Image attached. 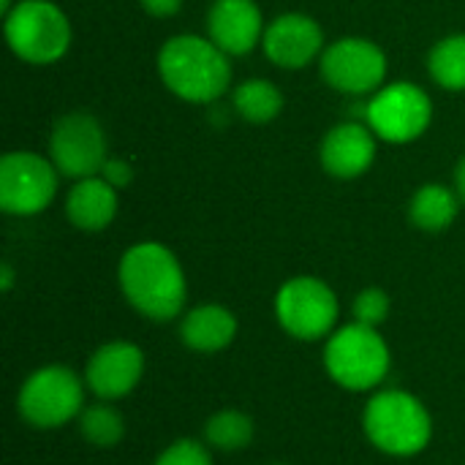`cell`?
I'll use <instances>...</instances> for the list:
<instances>
[{
    "label": "cell",
    "instance_id": "cell-23",
    "mask_svg": "<svg viewBox=\"0 0 465 465\" xmlns=\"http://www.w3.org/2000/svg\"><path fill=\"white\" fill-rule=\"evenodd\" d=\"M390 305L392 302H390L384 289H376V286L362 289L357 294V300H354V322L379 330L387 322V316H390Z\"/></svg>",
    "mask_w": 465,
    "mask_h": 465
},
{
    "label": "cell",
    "instance_id": "cell-21",
    "mask_svg": "<svg viewBox=\"0 0 465 465\" xmlns=\"http://www.w3.org/2000/svg\"><path fill=\"white\" fill-rule=\"evenodd\" d=\"M253 420L242 411H234V409H226V411H218L207 420L204 425V439L213 450L218 452H240L245 450L251 441H253Z\"/></svg>",
    "mask_w": 465,
    "mask_h": 465
},
{
    "label": "cell",
    "instance_id": "cell-2",
    "mask_svg": "<svg viewBox=\"0 0 465 465\" xmlns=\"http://www.w3.org/2000/svg\"><path fill=\"white\" fill-rule=\"evenodd\" d=\"M163 84L188 104H213L232 84V63L223 49L202 35H172L158 52Z\"/></svg>",
    "mask_w": 465,
    "mask_h": 465
},
{
    "label": "cell",
    "instance_id": "cell-22",
    "mask_svg": "<svg viewBox=\"0 0 465 465\" xmlns=\"http://www.w3.org/2000/svg\"><path fill=\"white\" fill-rule=\"evenodd\" d=\"M79 433L87 444H93L98 450H109L123 441L125 420L114 406H109V401L84 406V411L79 414Z\"/></svg>",
    "mask_w": 465,
    "mask_h": 465
},
{
    "label": "cell",
    "instance_id": "cell-15",
    "mask_svg": "<svg viewBox=\"0 0 465 465\" xmlns=\"http://www.w3.org/2000/svg\"><path fill=\"white\" fill-rule=\"evenodd\" d=\"M210 41L229 57L248 54L264 38V19L256 0H215L207 14Z\"/></svg>",
    "mask_w": 465,
    "mask_h": 465
},
{
    "label": "cell",
    "instance_id": "cell-17",
    "mask_svg": "<svg viewBox=\"0 0 465 465\" xmlns=\"http://www.w3.org/2000/svg\"><path fill=\"white\" fill-rule=\"evenodd\" d=\"M237 335V319L223 305H199L185 313L180 324V338L191 351L213 354L223 351Z\"/></svg>",
    "mask_w": 465,
    "mask_h": 465
},
{
    "label": "cell",
    "instance_id": "cell-11",
    "mask_svg": "<svg viewBox=\"0 0 465 465\" xmlns=\"http://www.w3.org/2000/svg\"><path fill=\"white\" fill-rule=\"evenodd\" d=\"M57 177L60 172L44 155L27 150L8 153L0 161V207L22 218L44 213L57 193Z\"/></svg>",
    "mask_w": 465,
    "mask_h": 465
},
{
    "label": "cell",
    "instance_id": "cell-24",
    "mask_svg": "<svg viewBox=\"0 0 465 465\" xmlns=\"http://www.w3.org/2000/svg\"><path fill=\"white\" fill-rule=\"evenodd\" d=\"M153 465H213V455L204 444L193 439H180L169 444Z\"/></svg>",
    "mask_w": 465,
    "mask_h": 465
},
{
    "label": "cell",
    "instance_id": "cell-3",
    "mask_svg": "<svg viewBox=\"0 0 465 465\" xmlns=\"http://www.w3.org/2000/svg\"><path fill=\"white\" fill-rule=\"evenodd\" d=\"M362 430L368 441L392 458H414L433 439V420L420 398L403 390H384L373 395L362 411Z\"/></svg>",
    "mask_w": 465,
    "mask_h": 465
},
{
    "label": "cell",
    "instance_id": "cell-4",
    "mask_svg": "<svg viewBox=\"0 0 465 465\" xmlns=\"http://www.w3.org/2000/svg\"><path fill=\"white\" fill-rule=\"evenodd\" d=\"M390 346L376 327L360 322L330 335L324 349V368L330 379L349 392H368L390 373Z\"/></svg>",
    "mask_w": 465,
    "mask_h": 465
},
{
    "label": "cell",
    "instance_id": "cell-18",
    "mask_svg": "<svg viewBox=\"0 0 465 465\" xmlns=\"http://www.w3.org/2000/svg\"><path fill=\"white\" fill-rule=\"evenodd\" d=\"M460 210V196L458 191L447 185H422L409 204V218L417 229L422 232H444L455 223Z\"/></svg>",
    "mask_w": 465,
    "mask_h": 465
},
{
    "label": "cell",
    "instance_id": "cell-5",
    "mask_svg": "<svg viewBox=\"0 0 465 465\" xmlns=\"http://www.w3.org/2000/svg\"><path fill=\"white\" fill-rule=\"evenodd\" d=\"M5 41L19 60L49 65L71 46V22L52 0H19L5 14Z\"/></svg>",
    "mask_w": 465,
    "mask_h": 465
},
{
    "label": "cell",
    "instance_id": "cell-27",
    "mask_svg": "<svg viewBox=\"0 0 465 465\" xmlns=\"http://www.w3.org/2000/svg\"><path fill=\"white\" fill-rule=\"evenodd\" d=\"M455 191H458L460 202L465 204V155L463 161L458 163V169H455Z\"/></svg>",
    "mask_w": 465,
    "mask_h": 465
},
{
    "label": "cell",
    "instance_id": "cell-12",
    "mask_svg": "<svg viewBox=\"0 0 465 465\" xmlns=\"http://www.w3.org/2000/svg\"><path fill=\"white\" fill-rule=\"evenodd\" d=\"M262 49L270 63L286 71H300L324 52L322 25L308 14H281L264 27Z\"/></svg>",
    "mask_w": 465,
    "mask_h": 465
},
{
    "label": "cell",
    "instance_id": "cell-14",
    "mask_svg": "<svg viewBox=\"0 0 465 465\" xmlns=\"http://www.w3.org/2000/svg\"><path fill=\"white\" fill-rule=\"evenodd\" d=\"M376 134L368 123H338L319 147L322 169L335 180H357L376 161Z\"/></svg>",
    "mask_w": 465,
    "mask_h": 465
},
{
    "label": "cell",
    "instance_id": "cell-25",
    "mask_svg": "<svg viewBox=\"0 0 465 465\" xmlns=\"http://www.w3.org/2000/svg\"><path fill=\"white\" fill-rule=\"evenodd\" d=\"M101 177H104L109 185H114V188H125V185L134 180V169H131V163H125V161L109 158V161L104 163V169H101Z\"/></svg>",
    "mask_w": 465,
    "mask_h": 465
},
{
    "label": "cell",
    "instance_id": "cell-9",
    "mask_svg": "<svg viewBox=\"0 0 465 465\" xmlns=\"http://www.w3.org/2000/svg\"><path fill=\"white\" fill-rule=\"evenodd\" d=\"M322 79L346 95H373L387 79V54L371 38H338L319 57Z\"/></svg>",
    "mask_w": 465,
    "mask_h": 465
},
{
    "label": "cell",
    "instance_id": "cell-20",
    "mask_svg": "<svg viewBox=\"0 0 465 465\" xmlns=\"http://www.w3.org/2000/svg\"><path fill=\"white\" fill-rule=\"evenodd\" d=\"M430 79L452 93L465 90V33L441 38L428 57Z\"/></svg>",
    "mask_w": 465,
    "mask_h": 465
},
{
    "label": "cell",
    "instance_id": "cell-13",
    "mask_svg": "<svg viewBox=\"0 0 465 465\" xmlns=\"http://www.w3.org/2000/svg\"><path fill=\"white\" fill-rule=\"evenodd\" d=\"M144 376V354L136 343H104L84 368V384L101 401H117L136 390Z\"/></svg>",
    "mask_w": 465,
    "mask_h": 465
},
{
    "label": "cell",
    "instance_id": "cell-16",
    "mask_svg": "<svg viewBox=\"0 0 465 465\" xmlns=\"http://www.w3.org/2000/svg\"><path fill=\"white\" fill-rule=\"evenodd\" d=\"M68 221L82 232H101L117 215V188L109 185L101 174L76 180L65 199Z\"/></svg>",
    "mask_w": 465,
    "mask_h": 465
},
{
    "label": "cell",
    "instance_id": "cell-8",
    "mask_svg": "<svg viewBox=\"0 0 465 465\" xmlns=\"http://www.w3.org/2000/svg\"><path fill=\"white\" fill-rule=\"evenodd\" d=\"M433 120L430 95L411 82H392L376 90L365 106V123L371 131L392 144H409L420 139Z\"/></svg>",
    "mask_w": 465,
    "mask_h": 465
},
{
    "label": "cell",
    "instance_id": "cell-1",
    "mask_svg": "<svg viewBox=\"0 0 465 465\" xmlns=\"http://www.w3.org/2000/svg\"><path fill=\"white\" fill-rule=\"evenodd\" d=\"M120 289L131 308L153 322H172L180 316L188 286L177 256L161 242L131 245L120 259Z\"/></svg>",
    "mask_w": 465,
    "mask_h": 465
},
{
    "label": "cell",
    "instance_id": "cell-19",
    "mask_svg": "<svg viewBox=\"0 0 465 465\" xmlns=\"http://www.w3.org/2000/svg\"><path fill=\"white\" fill-rule=\"evenodd\" d=\"M234 109L248 123H270L283 109V93L270 79H245L234 87Z\"/></svg>",
    "mask_w": 465,
    "mask_h": 465
},
{
    "label": "cell",
    "instance_id": "cell-6",
    "mask_svg": "<svg viewBox=\"0 0 465 465\" xmlns=\"http://www.w3.org/2000/svg\"><path fill=\"white\" fill-rule=\"evenodd\" d=\"M16 406L27 425L54 430L84 411V381L63 365H46L22 384Z\"/></svg>",
    "mask_w": 465,
    "mask_h": 465
},
{
    "label": "cell",
    "instance_id": "cell-7",
    "mask_svg": "<svg viewBox=\"0 0 465 465\" xmlns=\"http://www.w3.org/2000/svg\"><path fill=\"white\" fill-rule=\"evenodd\" d=\"M341 305L335 292L311 275L286 281L275 294V319L297 341H319L332 335Z\"/></svg>",
    "mask_w": 465,
    "mask_h": 465
},
{
    "label": "cell",
    "instance_id": "cell-26",
    "mask_svg": "<svg viewBox=\"0 0 465 465\" xmlns=\"http://www.w3.org/2000/svg\"><path fill=\"white\" fill-rule=\"evenodd\" d=\"M139 3L150 16H158V19L174 16L183 8V0H139Z\"/></svg>",
    "mask_w": 465,
    "mask_h": 465
},
{
    "label": "cell",
    "instance_id": "cell-28",
    "mask_svg": "<svg viewBox=\"0 0 465 465\" xmlns=\"http://www.w3.org/2000/svg\"><path fill=\"white\" fill-rule=\"evenodd\" d=\"M0 272H3V292H11V286H14V270H11V264L5 262Z\"/></svg>",
    "mask_w": 465,
    "mask_h": 465
},
{
    "label": "cell",
    "instance_id": "cell-10",
    "mask_svg": "<svg viewBox=\"0 0 465 465\" xmlns=\"http://www.w3.org/2000/svg\"><path fill=\"white\" fill-rule=\"evenodd\" d=\"M49 153L60 177H68L74 183L98 177L104 163L109 161L104 128L87 112H71L54 123L49 136Z\"/></svg>",
    "mask_w": 465,
    "mask_h": 465
}]
</instances>
